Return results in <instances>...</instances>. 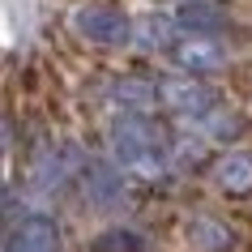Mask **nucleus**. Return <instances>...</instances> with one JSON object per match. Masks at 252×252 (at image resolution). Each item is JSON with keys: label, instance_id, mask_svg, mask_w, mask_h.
Segmentation results:
<instances>
[{"label": "nucleus", "instance_id": "nucleus-3", "mask_svg": "<svg viewBox=\"0 0 252 252\" xmlns=\"http://www.w3.org/2000/svg\"><path fill=\"white\" fill-rule=\"evenodd\" d=\"M9 252H56V222L52 218H26L9 235Z\"/></svg>", "mask_w": 252, "mask_h": 252}, {"label": "nucleus", "instance_id": "nucleus-1", "mask_svg": "<svg viewBox=\"0 0 252 252\" xmlns=\"http://www.w3.org/2000/svg\"><path fill=\"white\" fill-rule=\"evenodd\" d=\"M77 34L81 39H90L94 47H120V43H128V22L124 13H111V9H86L77 13Z\"/></svg>", "mask_w": 252, "mask_h": 252}, {"label": "nucleus", "instance_id": "nucleus-5", "mask_svg": "<svg viewBox=\"0 0 252 252\" xmlns=\"http://www.w3.org/2000/svg\"><path fill=\"white\" fill-rule=\"evenodd\" d=\"M90 252H146V239L137 235V231H124V226H116V231H103V235L94 239Z\"/></svg>", "mask_w": 252, "mask_h": 252}, {"label": "nucleus", "instance_id": "nucleus-4", "mask_svg": "<svg viewBox=\"0 0 252 252\" xmlns=\"http://www.w3.org/2000/svg\"><path fill=\"white\" fill-rule=\"evenodd\" d=\"M218 188H222V192H235V197L252 192V158L248 154L222 158V167H218Z\"/></svg>", "mask_w": 252, "mask_h": 252}, {"label": "nucleus", "instance_id": "nucleus-7", "mask_svg": "<svg viewBox=\"0 0 252 252\" xmlns=\"http://www.w3.org/2000/svg\"><path fill=\"white\" fill-rule=\"evenodd\" d=\"M180 60H184L192 73H214V68H226V56L214 52L210 43H188V52H180Z\"/></svg>", "mask_w": 252, "mask_h": 252}, {"label": "nucleus", "instance_id": "nucleus-6", "mask_svg": "<svg viewBox=\"0 0 252 252\" xmlns=\"http://www.w3.org/2000/svg\"><path fill=\"white\" fill-rule=\"evenodd\" d=\"M180 26L210 34V30H222V26H226V17H222V13H214L210 4H184V9H180Z\"/></svg>", "mask_w": 252, "mask_h": 252}, {"label": "nucleus", "instance_id": "nucleus-8", "mask_svg": "<svg viewBox=\"0 0 252 252\" xmlns=\"http://www.w3.org/2000/svg\"><path fill=\"white\" fill-rule=\"evenodd\" d=\"M192 239H197V244H231V235H226L218 222H197L192 226Z\"/></svg>", "mask_w": 252, "mask_h": 252}, {"label": "nucleus", "instance_id": "nucleus-2", "mask_svg": "<svg viewBox=\"0 0 252 252\" xmlns=\"http://www.w3.org/2000/svg\"><path fill=\"white\" fill-rule=\"evenodd\" d=\"M162 103L171 107V111H184V116H201V111L214 107V94L197 77H171L162 86Z\"/></svg>", "mask_w": 252, "mask_h": 252}]
</instances>
